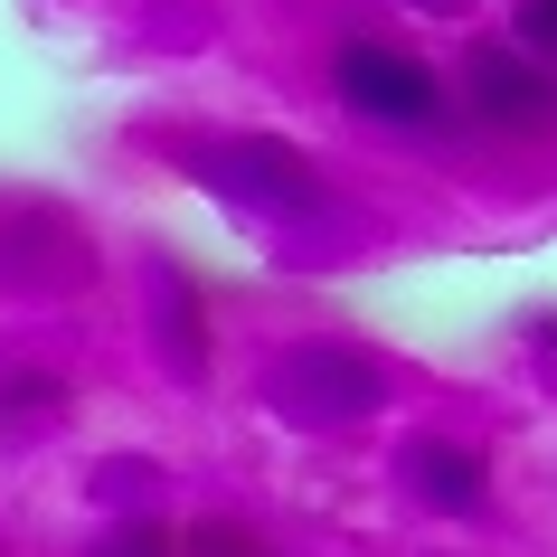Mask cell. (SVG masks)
I'll return each instance as SVG.
<instances>
[{
  "label": "cell",
  "mask_w": 557,
  "mask_h": 557,
  "mask_svg": "<svg viewBox=\"0 0 557 557\" xmlns=\"http://www.w3.org/2000/svg\"><path fill=\"white\" fill-rule=\"evenodd\" d=\"M397 472H407V492L425 500V510H444V520H492V463H482L472 444L416 435L407 454H397Z\"/></svg>",
  "instance_id": "4"
},
{
  "label": "cell",
  "mask_w": 557,
  "mask_h": 557,
  "mask_svg": "<svg viewBox=\"0 0 557 557\" xmlns=\"http://www.w3.org/2000/svg\"><path fill=\"white\" fill-rule=\"evenodd\" d=\"M539 350H548V387H557V322H548V331H539Z\"/></svg>",
  "instance_id": "11"
},
{
  "label": "cell",
  "mask_w": 557,
  "mask_h": 557,
  "mask_svg": "<svg viewBox=\"0 0 557 557\" xmlns=\"http://www.w3.org/2000/svg\"><path fill=\"white\" fill-rule=\"evenodd\" d=\"M331 86H341V104H350V114L387 123V133H416V123L444 114L435 66H416L407 48H379V38H350V48L331 58Z\"/></svg>",
  "instance_id": "2"
},
{
  "label": "cell",
  "mask_w": 557,
  "mask_h": 557,
  "mask_svg": "<svg viewBox=\"0 0 557 557\" xmlns=\"http://www.w3.org/2000/svg\"><path fill=\"white\" fill-rule=\"evenodd\" d=\"M264 397L284 425H350L387 397V369L369 350H341V341H312V350H284L264 369Z\"/></svg>",
  "instance_id": "1"
},
{
  "label": "cell",
  "mask_w": 557,
  "mask_h": 557,
  "mask_svg": "<svg viewBox=\"0 0 557 557\" xmlns=\"http://www.w3.org/2000/svg\"><path fill=\"white\" fill-rule=\"evenodd\" d=\"M463 86H472V114L500 133H557V76L529 66V48H472Z\"/></svg>",
  "instance_id": "3"
},
{
  "label": "cell",
  "mask_w": 557,
  "mask_h": 557,
  "mask_svg": "<svg viewBox=\"0 0 557 557\" xmlns=\"http://www.w3.org/2000/svg\"><path fill=\"white\" fill-rule=\"evenodd\" d=\"M151 341H161V369L199 387L208 379V312L189 294V274L171 256H151Z\"/></svg>",
  "instance_id": "5"
},
{
  "label": "cell",
  "mask_w": 557,
  "mask_h": 557,
  "mask_svg": "<svg viewBox=\"0 0 557 557\" xmlns=\"http://www.w3.org/2000/svg\"><path fill=\"white\" fill-rule=\"evenodd\" d=\"M180 557H284L264 529H246V520H189L180 529Z\"/></svg>",
  "instance_id": "7"
},
{
  "label": "cell",
  "mask_w": 557,
  "mask_h": 557,
  "mask_svg": "<svg viewBox=\"0 0 557 557\" xmlns=\"http://www.w3.org/2000/svg\"><path fill=\"white\" fill-rule=\"evenodd\" d=\"M58 416H66V379H48V369H10L0 379V444H38Z\"/></svg>",
  "instance_id": "6"
},
{
  "label": "cell",
  "mask_w": 557,
  "mask_h": 557,
  "mask_svg": "<svg viewBox=\"0 0 557 557\" xmlns=\"http://www.w3.org/2000/svg\"><path fill=\"white\" fill-rule=\"evenodd\" d=\"M95 557H180V529L151 520V510H133V520H114L104 539H95Z\"/></svg>",
  "instance_id": "8"
},
{
  "label": "cell",
  "mask_w": 557,
  "mask_h": 557,
  "mask_svg": "<svg viewBox=\"0 0 557 557\" xmlns=\"http://www.w3.org/2000/svg\"><path fill=\"white\" fill-rule=\"evenodd\" d=\"M0 557H10V548H0Z\"/></svg>",
  "instance_id": "12"
},
{
  "label": "cell",
  "mask_w": 557,
  "mask_h": 557,
  "mask_svg": "<svg viewBox=\"0 0 557 557\" xmlns=\"http://www.w3.org/2000/svg\"><path fill=\"white\" fill-rule=\"evenodd\" d=\"M510 29H520L529 58H557V0H520V10H510Z\"/></svg>",
  "instance_id": "10"
},
{
  "label": "cell",
  "mask_w": 557,
  "mask_h": 557,
  "mask_svg": "<svg viewBox=\"0 0 557 557\" xmlns=\"http://www.w3.org/2000/svg\"><path fill=\"white\" fill-rule=\"evenodd\" d=\"M95 492H104V500H143V492H161V463H133V454H114V463L95 472Z\"/></svg>",
  "instance_id": "9"
}]
</instances>
